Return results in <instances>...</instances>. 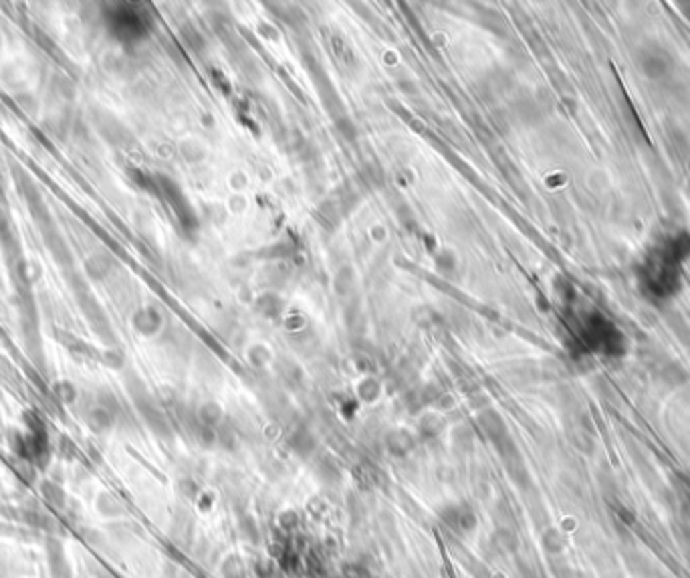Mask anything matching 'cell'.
I'll return each instance as SVG.
<instances>
[{
	"label": "cell",
	"mask_w": 690,
	"mask_h": 578,
	"mask_svg": "<svg viewBox=\"0 0 690 578\" xmlns=\"http://www.w3.org/2000/svg\"><path fill=\"white\" fill-rule=\"evenodd\" d=\"M689 564H690V558H689Z\"/></svg>",
	"instance_id": "obj_1"
}]
</instances>
